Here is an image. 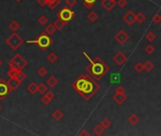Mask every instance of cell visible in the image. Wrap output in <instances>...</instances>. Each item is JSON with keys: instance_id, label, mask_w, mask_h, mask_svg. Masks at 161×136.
I'll list each match as a JSON object with an SVG mask.
<instances>
[{"instance_id": "obj_8", "label": "cell", "mask_w": 161, "mask_h": 136, "mask_svg": "<svg viewBox=\"0 0 161 136\" xmlns=\"http://www.w3.org/2000/svg\"><path fill=\"white\" fill-rule=\"evenodd\" d=\"M112 60L118 66L122 67L125 62L127 61V56L124 52H122V51H118V52L115 53V55L113 56Z\"/></svg>"}, {"instance_id": "obj_24", "label": "cell", "mask_w": 161, "mask_h": 136, "mask_svg": "<svg viewBox=\"0 0 161 136\" xmlns=\"http://www.w3.org/2000/svg\"><path fill=\"white\" fill-rule=\"evenodd\" d=\"M44 31L46 32L48 35L51 36V35H53V34H55L57 30H56V27H55V26L53 24H49V25H47L46 27H45V30Z\"/></svg>"}, {"instance_id": "obj_42", "label": "cell", "mask_w": 161, "mask_h": 136, "mask_svg": "<svg viewBox=\"0 0 161 136\" xmlns=\"http://www.w3.org/2000/svg\"><path fill=\"white\" fill-rule=\"evenodd\" d=\"M126 90L124 86H122V85H120V86L117 87V89L115 90V94H125Z\"/></svg>"}, {"instance_id": "obj_20", "label": "cell", "mask_w": 161, "mask_h": 136, "mask_svg": "<svg viewBox=\"0 0 161 136\" xmlns=\"http://www.w3.org/2000/svg\"><path fill=\"white\" fill-rule=\"evenodd\" d=\"M9 27H10V30H12L13 32H16L21 27V25L16 20H13L9 24Z\"/></svg>"}, {"instance_id": "obj_28", "label": "cell", "mask_w": 161, "mask_h": 136, "mask_svg": "<svg viewBox=\"0 0 161 136\" xmlns=\"http://www.w3.org/2000/svg\"><path fill=\"white\" fill-rule=\"evenodd\" d=\"M143 65H144V70L147 71V72H151L154 69V67L153 62L151 61H149V60L146 61L144 64H143Z\"/></svg>"}, {"instance_id": "obj_9", "label": "cell", "mask_w": 161, "mask_h": 136, "mask_svg": "<svg viewBox=\"0 0 161 136\" xmlns=\"http://www.w3.org/2000/svg\"><path fill=\"white\" fill-rule=\"evenodd\" d=\"M10 93V89L8 83L4 81L3 79H0V100H3Z\"/></svg>"}, {"instance_id": "obj_38", "label": "cell", "mask_w": 161, "mask_h": 136, "mask_svg": "<svg viewBox=\"0 0 161 136\" xmlns=\"http://www.w3.org/2000/svg\"><path fill=\"white\" fill-rule=\"evenodd\" d=\"M154 50H156V47H154L153 44H148L147 47H145V52L148 54V55H151L154 52Z\"/></svg>"}, {"instance_id": "obj_22", "label": "cell", "mask_w": 161, "mask_h": 136, "mask_svg": "<svg viewBox=\"0 0 161 136\" xmlns=\"http://www.w3.org/2000/svg\"><path fill=\"white\" fill-rule=\"evenodd\" d=\"M87 18H88V20L90 22L94 23L95 21L98 20L99 15H98V13H95V11H90V13L87 15Z\"/></svg>"}, {"instance_id": "obj_1", "label": "cell", "mask_w": 161, "mask_h": 136, "mask_svg": "<svg viewBox=\"0 0 161 136\" xmlns=\"http://www.w3.org/2000/svg\"><path fill=\"white\" fill-rule=\"evenodd\" d=\"M72 87L85 100H90L101 89L100 85L89 74H83L79 76L73 82Z\"/></svg>"}, {"instance_id": "obj_36", "label": "cell", "mask_w": 161, "mask_h": 136, "mask_svg": "<svg viewBox=\"0 0 161 136\" xmlns=\"http://www.w3.org/2000/svg\"><path fill=\"white\" fill-rule=\"evenodd\" d=\"M16 78L18 79L19 81L23 82L25 81V79L26 78V74L25 72H23V71H20L18 74H17V76H16Z\"/></svg>"}, {"instance_id": "obj_5", "label": "cell", "mask_w": 161, "mask_h": 136, "mask_svg": "<svg viewBox=\"0 0 161 136\" xmlns=\"http://www.w3.org/2000/svg\"><path fill=\"white\" fill-rule=\"evenodd\" d=\"M24 43V40L17 32H12L10 35L6 39V44L12 50H18L20 47Z\"/></svg>"}, {"instance_id": "obj_31", "label": "cell", "mask_w": 161, "mask_h": 136, "mask_svg": "<svg viewBox=\"0 0 161 136\" xmlns=\"http://www.w3.org/2000/svg\"><path fill=\"white\" fill-rule=\"evenodd\" d=\"M96 1L97 0H83V3H84V6L86 8H87L88 10H90L94 6Z\"/></svg>"}, {"instance_id": "obj_21", "label": "cell", "mask_w": 161, "mask_h": 136, "mask_svg": "<svg viewBox=\"0 0 161 136\" xmlns=\"http://www.w3.org/2000/svg\"><path fill=\"white\" fill-rule=\"evenodd\" d=\"M127 121L132 125V126H135V125H137V123L140 122V118H139V116H137V115L133 113V115H131L127 118Z\"/></svg>"}, {"instance_id": "obj_19", "label": "cell", "mask_w": 161, "mask_h": 136, "mask_svg": "<svg viewBox=\"0 0 161 136\" xmlns=\"http://www.w3.org/2000/svg\"><path fill=\"white\" fill-rule=\"evenodd\" d=\"M93 132L95 135H102L105 132V128L101 124H97L96 126L93 129Z\"/></svg>"}, {"instance_id": "obj_30", "label": "cell", "mask_w": 161, "mask_h": 136, "mask_svg": "<svg viewBox=\"0 0 161 136\" xmlns=\"http://www.w3.org/2000/svg\"><path fill=\"white\" fill-rule=\"evenodd\" d=\"M38 92L42 95L45 94V92H47V85L43 82H41L38 85Z\"/></svg>"}, {"instance_id": "obj_11", "label": "cell", "mask_w": 161, "mask_h": 136, "mask_svg": "<svg viewBox=\"0 0 161 136\" xmlns=\"http://www.w3.org/2000/svg\"><path fill=\"white\" fill-rule=\"evenodd\" d=\"M7 83H8V86L10 89V91H14L17 88H19V86L21 85L22 82L19 81L16 78H10V79L8 81Z\"/></svg>"}, {"instance_id": "obj_27", "label": "cell", "mask_w": 161, "mask_h": 136, "mask_svg": "<svg viewBox=\"0 0 161 136\" xmlns=\"http://www.w3.org/2000/svg\"><path fill=\"white\" fill-rule=\"evenodd\" d=\"M145 19H146V16L144 13H141V11L136 14V22H137L139 24H142V23L145 21Z\"/></svg>"}, {"instance_id": "obj_4", "label": "cell", "mask_w": 161, "mask_h": 136, "mask_svg": "<svg viewBox=\"0 0 161 136\" xmlns=\"http://www.w3.org/2000/svg\"><path fill=\"white\" fill-rule=\"evenodd\" d=\"M27 65V61L23 58L20 54H15L9 61L10 69H14L16 71H23Z\"/></svg>"}, {"instance_id": "obj_48", "label": "cell", "mask_w": 161, "mask_h": 136, "mask_svg": "<svg viewBox=\"0 0 161 136\" xmlns=\"http://www.w3.org/2000/svg\"><path fill=\"white\" fill-rule=\"evenodd\" d=\"M160 50H161V47H160Z\"/></svg>"}, {"instance_id": "obj_26", "label": "cell", "mask_w": 161, "mask_h": 136, "mask_svg": "<svg viewBox=\"0 0 161 136\" xmlns=\"http://www.w3.org/2000/svg\"><path fill=\"white\" fill-rule=\"evenodd\" d=\"M134 69H135V71L137 73L140 74V73H142L143 71H144V65H143L142 62L137 61V62H136L135 65H134Z\"/></svg>"}, {"instance_id": "obj_3", "label": "cell", "mask_w": 161, "mask_h": 136, "mask_svg": "<svg viewBox=\"0 0 161 136\" xmlns=\"http://www.w3.org/2000/svg\"><path fill=\"white\" fill-rule=\"evenodd\" d=\"M27 44H38V47L41 48L43 51H45L50 47V45L53 44V39L50 37V35L46 32H43L34 40H28L26 41Z\"/></svg>"}, {"instance_id": "obj_25", "label": "cell", "mask_w": 161, "mask_h": 136, "mask_svg": "<svg viewBox=\"0 0 161 136\" xmlns=\"http://www.w3.org/2000/svg\"><path fill=\"white\" fill-rule=\"evenodd\" d=\"M46 60L50 62V64H55L56 61H57L59 60V56H57L56 53L54 52H51L47 57H46Z\"/></svg>"}, {"instance_id": "obj_37", "label": "cell", "mask_w": 161, "mask_h": 136, "mask_svg": "<svg viewBox=\"0 0 161 136\" xmlns=\"http://www.w3.org/2000/svg\"><path fill=\"white\" fill-rule=\"evenodd\" d=\"M152 20H153V22L154 23V24H157V25L160 24V23H161V14H160L159 13H156V14L153 16Z\"/></svg>"}, {"instance_id": "obj_40", "label": "cell", "mask_w": 161, "mask_h": 136, "mask_svg": "<svg viewBox=\"0 0 161 136\" xmlns=\"http://www.w3.org/2000/svg\"><path fill=\"white\" fill-rule=\"evenodd\" d=\"M117 4H118L119 7L124 9V8L126 7V6L128 5V2H127V0H118V1H117Z\"/></svg>"}, {"instance_id": "obj_23", "label": "cell", "mask_w": 161, "mask_h": 136, "mask_svg": "<svg viewBox=\"0 0 161 136\" xmlns=\"http://www.w3.org/2000/svg\"><path fill=\"white\" fill-rule=\"evenodd\" d=\"M46 3L51 10H54L59 6V4L60 3V0H46Z\"/></svg>"}, {"instance_id": "obj_46", "label": "cell", "mask_w": 161, "mask_h": 136, "mask_svg": "<svg viewBox=\"0 0 161 136\" xmlns=\"http://www.w3.org/2000/svg\"><path fill=\"white\" fill-rule=\"evenodd\" d=\"M1 108H2V106H1V104H0V110H1Z\"/></svg>"}, {"instance_id": "obj_16", "label": "cell", "mask_w": 161, "mask_h": 136, "mask_svg": "<svg viewBox=\"0 0 161 136\" xmlns=\"http://www.w3.org/2000/svg\"><path fill=\"white\" fill-rule=\"evenodd\" d=\"M46 84H47V86L50 88H55L57 85L59 84V81H57V78L56 77L51 76L46 81Z\"/></svg>"}, {"instance_id": "obj_41", "label": "cell", "mask_w": 161, "mask_h": 136, "mask_svg": "<svg viewBox=\"0 0 161 136\" xmlns=\"http://www.w3.org/2000/svg\"><path fill=\"white\" fill-rule=\"evenodd\" d=\"M19 72H20V71H16V70H14V69H10L9 72H8V76H9L10 78H16L17 74H18Z\"/></svg>"}, {"instance_id": "obj_17", "label": "cell", "mask_w": 161, "mask_h": 136, "mask_svg": "<svg viewBox=\"0 0 161 136\" xmlns=\"http://www.w3.org/2000/svg\"><path fill=\"white\" fill-rule=\"evenodd\" d=\"M27 91L29 92V94L31 95H35L38 93V84L36 82H30L29 84H28V86H27Z\"/></svg>"}, {"instance_id": "obj_10", "label": "cell", "mask_w": 161, "mask_h": 136, "mask_svg": "<svg viewBox=\"0 0 161 136\" xmlns=\"http://www.w3.org/2000/svg\"><path fill=\"white\" fill-rule=\"evenodd\" d=\"M123 20L128 26H132L136 22V14H135V13H134V11H132V10H128L127 13L124 15Z\"/></svg>"}, {"instance_id": "obj_45", "label": "cell", "mask_w": 161, "mask_h": 136, "mask_svg": "<svg viewBox=\"0 0 161 136\" xmlns=\"http://www.w3.org/2000/svg\"><path fill=\"white\" fill-rule=\"evenodd\" d=\"M15 1H16V2H21L22 0H15Z\"/></svg>"}, {"instance_id": "obj_2", "label": "cell", "mask_w": 161, "mask_h": 136, "mask_svg": "<svg viewBox=\"0 0 161 136\" xmlns=\"http://www.w3.org/2000/svg\"><path fill=\"white\" fill-rule=\"evenodd\" d=\"M83 55L86 57V59L90 61V64L86 66V71H87L89 75L93 77L96 81H100V79L109 71V67L105 64V61L102 59L97 57L94 60H91L90 57L87 54V52H83Z\"/></svg>"}, {"instance_id": "obj_32", "label": "cell", "mask_w": 161, "mask_h": 136, "mask_svg": "<svg viewBox=\"0 0 161 136\" xmlns=\"http://www.w3.org/2000/svg\"><path fill=\"white\" fill-rule=\"evenodd\" d=\"M145 38H146V40L148 42H150V43H152V42H154V40L157 39V35L154 34L153 31H149L147 34H146V36H145Z\"/></svg>"}, {"instance_id": "obj_39", "label": "cell", "mask_w": 161, "mask_h": 136, "mask_svg": "<svg viewBox=\"0 0 161 136\" xmlns=\"http://www.w3.org/2000/svg\"><path fill=\"white\" fill-rule=\"evenodd\" d=\"M65 3H66V6L69 8H73L74 6L76 5L77 3V0H65Z\"/></svg>"}, {"instance_id": "obj_6", "label": "cell", "mask_w": 161, "mask_h": 136, "mask_svg": "<svg viewBox=\"0 0 161 136\" xmlns=\"http://www.w3.org/2000/svg\"><path fill=\"white\" fill-rule=\"evenodd\" d=\"M57 16H59L60 19H62L63 21H65L68 24V23L72 19H74V17L76 16V13L66 6V7H63L59 13H57Z\"/></svg>"}, {"instance_id": "obj_7", "label": "cell", "mask_w": 161, "mask_h": 136, "mask_svg": "<svg viewBox=\"0 0 161 136\" xmlns=\"http://www.w3.org/2000/svg\"><path fill=\"white\" fill-rule=\"evenodd\" d=\"M114 39H115V41H116L119 44L124 45L125 43L128 42L129 35L124 30H120L116 34H115Z\"/></svg>"}, {"instance_id": "obj_43", "label": "cell", "mask_w": 161, "mask_h": 136, "mask_svg": "<svg viewBox=\"0 0 161 136\" xmlns=\"http://www.w3.org/2000/svg\"><path fill=\"white\" fill-rule=\"evenodd\" d=\"M37 3L41 6V7H44V6H46L47 3H46V0H37Z\"/></svg>"}, {"instance_id": "obj_33", "label": "cell", "mask_w": 161, "mask_h": 136, "mask_svg": "<svg viewBox=\"0 0 161 136\" xmlns=\"http://www.w3.org/2000/svg\"><path fill=\"white\" fill-rule=\"evenodd\" d=\"M48 18H47V16H45V15H41L38 18V22H39V24L40 25H42V26H45L48 23Z\"/></svg>"}, {"instance_id": "obj_15", "label": "cell", "mask_w": 161, "mask_h": 136, "mask_svg": "<svg viewBox=\"0 0 161 136\" xmlns=\"http://www.w3.org/2000/svg\"><path fill=\"white\" fill-rule=\"evenodd\" d=\"M66 24H67V23H66L65 21H63L62 19H60V17L53 23V25L55 26V27H56V30H62V28L66 26Z\"/></svg>"}, {"instance_id": "obj_14", "label": "cell", "mask_w": 161, "mask_h": 136, "mask_svg": "<svg viewBox=\"0 0 161 136\" xmlns=\"http://www.w3.org/2000/svg\"><path fill=\"white\" fill-rule=\"evenodd\" d=\"M113 100L116 102V103L118 105H123L124 102L126 101V99H127V95H126L125 94H115L113 96H112Z\"/></svg>"}, {"instance_id": "obj_18", "label": "cell", "mask_w": 161, "mask_h": 136, "mask_svg": "<svg viewBox=\"0 0 161 136\" xmlns=\"http://www.w3.org/2000/svg\"><path fill=\"white\" fill-rule=\"evenodd\" d=\"M52 117L55 119L56 121H60L61 119L64 117V113H63L62 111L57 109V110H56V111H54L52 112Z\"/></svg>"}, {"instance_id": "obj_13", "label": "cell", "mask_w": 161, "mask_h": 136, "mask_svg": "<svg viewBox=\"0 0 161 136\" xmlns=\"http://www.w3.org/2000/svg\"><path fill=\"white\" fill-rule=\"evenodd\" d=\"M100 4L107 11H110V10H112L114 9V7L116 6L117 2L112 1V0H102Z\"/></svg>"}, {"instance_id": "obj_34", "label": "cell", "mask_w": 161, "mask_h": 136, "mask_svg": "<svg viewBox=\"0 0 161 136\" xmlns=\"http://www.w3.org/2000/svg\"><path fill=\"white\" fill-rule=\"evenodd\" d=\"M101 125L105 128V129H109V128L111 127L112 123H111L110 120H109V119L104 118V119H103V120H102V122H101Z\"/></svg>"}, {"instance_id": "obj_29", "label": "cell", "mask_w": 161, "mask_h": 136, "mask_svg": "<svg viewBox=\"0 0 161 136\" xmlns=\"http://www.w3.org/2000/svg\"><path fill=\"white\" fill-rule=\"evenodd\" d=\"M47 73H48L47 69H46V68H45V67H43V66L40 67L39 69H38V71H37V74H38V76H39L40 78H44V77H46Z\"/></svg>"}, {"instance_id": "obj_44", "label": "cell", "mask_w": 161, "mask_h": 136, "mask_svg": "<svg viewBox=\"0 0 161 136\" xmlns=\"http://www.w3.org/2000/svg\"><path fill=\"white\" fill-rule=\"evenodd\" d=\"M78 135H79V136H82V135H87V136H89V135H90V132H88L87 129H82L81 132L78 133Z\"/></svg>"}, {"instance_id": "obj_47", "label": "cell", "mask_w": 161, "mask_h": 136, "mask_svg": "<svg viewBox=\"0 0 161 136\" xmlns=\"http://www.w3.org/2000/svg\"><path fill=\"white\" fill-rule=\"evenodd\" d=\"M112 1H115V2H117V0H112Z\"/></svg>"}, {"instance_id": "obj_35", "label": "cell", "mask_w": 161, "mask_h": 136, "mask_svg": "<svg viewBox=\"0 0 161 136\" xmlns=\"http://www.w3.org/2000/svg\"><path fill=\"white\" fill-rule=\"evenodd\" d=\"M41 101H42V103H43V105L47 106V105H49V104H50V102L52 101V99H51L50 98H48V96H47V95L45 94V95H43L42 96Z\"/></svg>"}, {"instance_id": "obj_12", "label": "cell", "mask_w": 161, "mask_h": 136, "mask_svg": "<svg viewBox=\"0 0 161 136\" xmlns=\"http://www.w3.org/2000/svg\"><path fill=\"white\" fill-rule=\"evenodd\" d=\"M109 81L113 84H120L122 81V74L120 72H113L109 74Z\"/></svg>"}]
</instances>
